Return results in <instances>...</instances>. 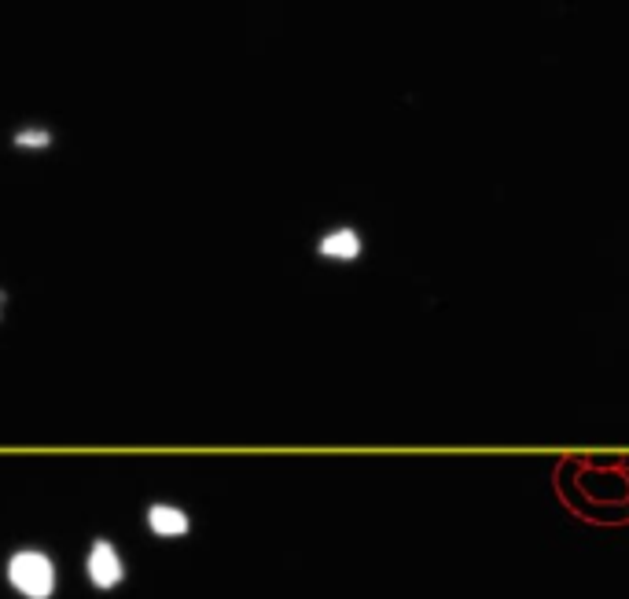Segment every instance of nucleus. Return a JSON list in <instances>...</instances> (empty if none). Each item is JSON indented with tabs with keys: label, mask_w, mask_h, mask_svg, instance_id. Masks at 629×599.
<instances>
[{
	"label": "nucleus",
	"mask_w": 629,
	"mask_h": 599,
	"mask_svg": "<svg viewBox=\"0 0 629 599\" xmlns=\"http://www.w3.org/2000/svg\"><path fill=\"white\" fill-rule=\"evenodd\" d=\"M15 147H23V151H45V147H52V133H48V129H19V133H15Z\"/></svg>",
	"instance_id": "nucleus-5"
},
{
	"label": "nucleus",
	"mask_w": 629,
	"mask_h": 599,
	"mask_svg": "<svg viewBox=\"0 0 629 599\" xmlns=\"http://www.w3.org/2000/svg\"><path fill=\"white\" fill-rule=\"evenodd\" d=\"M4 574H8V585L23 599H52L59 588L56 559L48 552H41V548H19V552H12Z\"/></svg>",
	"instance_id": "nucleus-1"
},
{
	"label": "nucleus",
	"mask_w": 629,
	"mask_h": 599,
	"mask_svg": "<svg viewBox=\"0 0 629 599\" xmlns=\"http://www.w3.org/2000/svg\"><path fill=\"white\" fill-rule=\"evenodd\" d=\"M85 577L96 592H115L126 581V559L107 537H96L85 552Z\"/></svg>",
	"instance_id": "nucleus-2"
},
{
	"label": "nucleus",
	"mask_w": 629,
	"mask_h": 599,
	"mask_svg": "<svg viewBox=\"0 0 629 599\" xmlns=\"http://www.w3.org/2000/svg\"><path fill=\"white\" fill-rule=\"evenodd\" d=\"M365 254V236L354 225H335L317 239V258L339 261V265H354Z\"/></svg>",
	"instance_id": "nucleus-3"
},
{
	"label": "nucleus",
	"mask_w": 629,
	"mask_h": 599,
	"mask_svg": "<svg viewBox=\"0 0 629 599\" xmlns=\"http://www.w3.org/2000/svg\"><path fill=\"white\" fill-rule=\"evenodd\" d=\"M0 309H4V294H0Z\"/></svg>",
	"instance_id": "nucleus-6"
},
{
	"label": "nucleus",
	"mask_w": 629,
	"mask_h": 599,
	"mask_svg": "<svg viewBox=\"0 0 629 599\" xmlns=\"http://www.w3.org/2000/svg\"><path fill=\"white\" fill-rule=\"evenodd\" d=\"M144 526H148L155 537H184V533L192 530V519H188V511L177 508V504H151L144 511Z\"/></svg>",
	"instance_id": "nucleus-4"
}]
</instances>
